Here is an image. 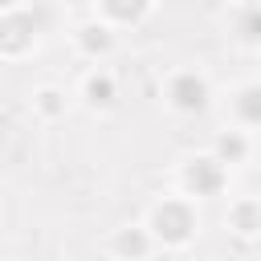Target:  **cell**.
Masks as SVG:
<instances>
[{"label":"cell","instance_id":"cell-3","mask_svg":"<svg viewBox=\"0 0 261 261\" xmlns=\"http://www.w3.org/2000/svg\"><path fill=\"white\" fill-rule=\"evenodd\" d=\"M110 8L118 16H130V12H139V0H110Z\"/></svg>","mask_w":261,"mask_h":261},{"label":"cell","instance_id":"cell-2","mask_svg":"<svg viewBox=\"0 0 261 261\" xmlns=\"http://www.w3.org/2000/svg\"><path fill=\"white\" fill-rule=\"evenodd\" d=\"M179 94H184V98H179L184 106H192V102H200V86H192V82H184V86H179Z\"/></svg>","mask_w":261,"mask_h":261},{"label":"cell","instance_id":"cell-1","mask_svg":"<svg viewBox=\"0 0 261 261\" xmlns=\"http://www.w3.org/2000/svg\"><path fill=\"white\" fill-rule=\"evenodd\" d=\"M159 224H167V232H171V237H184V224H188V216H184L179 208H167V212H159Z\"/></svg>","mask_w":261,"mask_h":261}]
</instances>
